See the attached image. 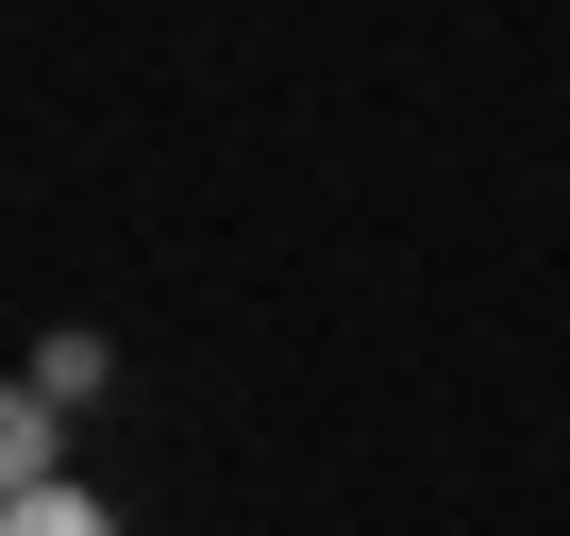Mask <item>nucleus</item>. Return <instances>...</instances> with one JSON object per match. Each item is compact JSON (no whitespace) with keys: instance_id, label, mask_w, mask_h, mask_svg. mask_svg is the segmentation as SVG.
I'll use <instances>...</instances> for the list:
<instances>
[{"instance_id":"1","label":"nucleus","mask_w":570,"mask_h":536,"mask_svg":"<svg viewBox=\"0 0 570 536\" xmlns=\"http://www.w3.org/2000/svg\"><path fill=\"white\" fill-rule=\"evenodd\" d=\"M68 469V419L35 403V386H0V503H18V486H51Z\"/></svg>"},{"instance_id":"2","label":"nucleus","mask_w":570,"mask_h":536,"mask_svg":"<svg viewBox=\"0 0 570 536\" xmlns=\"http://www.w3.org/2000/svg\"><path fill=\"white\" fill-rule=\"evenodd\" d=\"M0 536H118V503L51 469V486H18V503H0Z\"/></svg>"},{"instance_id":"3","label":"nucleus","mask_w":570,"mask_h":536,"mask_svg":"<svg viewBox=\"0 0 570 536\" xmlns=\"http://www.w3.org/2000/svg\"><path fill=\"white\" fill-rule=\"evenodd\" d=\"M35 403H51V419L101 403V336H51V353H35Z\"/></svg>"}]
</instances>
